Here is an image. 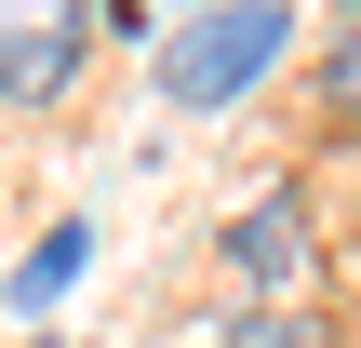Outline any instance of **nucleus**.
I'll use <instances>...</instances> for the list:
<instances>
[{"label":"nucleus","instance_id":"nucleus-1","mask_svg":"<svg viewBox=\"0 0 361 348\" xmlns=\"http://www.w3.org/2000/svg\"><path fill=\"white\" fill-rule=\"evenodd\" d=\"M281 54H295V0H228V13H188L161 40V94L174 107H241Z\"/></svg>","mask_w":361,"mask_h":348},{"label":"nucleus","instance_id":"nucleus-4","mask_svg":"<svg viewBox=\"0 0 361 348\" xmlns=\"http://www.w3.org/2000/svg\"><path fill=\"white\" fill-rule=\"evenodd\" d=\"M80 255H94V228H80V215H67V228H40V255L13 268V308H54V295L80 282Z\"/></svg>","mask_w":361,"mask_h":348},{"label":"nucleus","instance_id":"nucleus-2","mask_svg":"<svg viewBox=\"0 0 361 348\" xmlns=\"http://www.w3.org/2000/svg\"><path fill=\"white\" fill-rule=\"evenodd\" d=\"M94 40H107V0H0V107H54Z\"/></svg>","mask_w":361,"mask_h":348},{"label":"nucleus","instance_id":"nucleus-5","mask_svg":"<svg viewBox=\"0 0 361 348\" xmlns=\"http://www.w3.org/2000/svg\"><path fill=\"white\" fill-rule=\"evenodd\" d=\"M322 134H361V27H335L322 54Z\"/></svg>","mask_w":361,"mask_h":348},{"label":"nucleus","instance_id":"nucleus-7","mask_svg":"<svg viewBox=\"0 0 361 348\" xmlns=\"http://www.w3.org/2000/svg\"><path fill=\"white\" fill-rule=\"evenodd\" d=\"M188 13H228V0H188Z\"/></svg>","mask_w":361,"mask_h":348},{"label":"nucleus","instance_id":"nucleus-8","mask_svg":"<svg viewBox=\"0 0 361 348\" xmlns=\"http://www.w3.org/2000/svg\"><path fill=\"white\" fill-rule=\"evenodd\" d=\"M335 13H348V27H361V0H335Z\"/></svg>","mask_w":361,"mask_h":348},{"label":"nucleus","instance_id":"nucleus-6","mask_svg":"<svg viewBox=\"0 0 361 348\" xmlns=\"http://www.w3.org/2000/svg\"><path fill=\"white\" fill-rule=\"evenodd\" d=\"M214 348H335V322H308V308H241Z\"/></svg>","mask_w":361,"mask_h":348},{"label":"nucleus","instance_id":"nucleus-3","mask_svg":"<svg viewBox=\"0 0 361 348\" xmlns=\"http://www.w3.org/2000/svg\"><path fill=\"white\" fill-rule=\"evenodd\" d=\"M308 255H322V241H308V188L241 201V215H228V241H214V268H228L241 295H295V282H308Z\"/></svg>","mask_w":361,"mask_h":348}]
</instances>
